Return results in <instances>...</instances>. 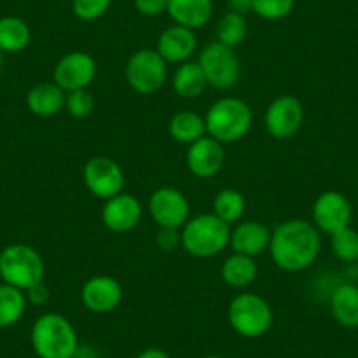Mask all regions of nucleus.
<instances>
[{
    "instance_id": "f257e3e1",
    "label": "nucleus",
    "mask_w": 358,
    "mask_h": 358,
    "mask_svg": "<svg viewBox=\"0 0 358 358\" xmlns=\"http://www.w3.org/2000/svg\"><path fill=\"white\" fill-rule=\"evenodd\" d=\"M322 250L320 230L302 218L287 220L273 230L268 253L285 273H302L311 267Z\"/></svg>"
},
{
    "instance_id": "f03ea898",
    "label": "nucleus",
    "mask_w": 358,
    "mask_h": 358,
    "mask_svg": "<svg viewBox=\"0 0 358 358\" xmlns=\"http://www.w3.org/2000/svg\"><path fill=\"white\" fill-rule=\"evenodd\" d=\"M30 343L39 358H74L79 348L74 325L60 313H46L34 322Z\"/></svg>"
},
{
    "instance_id": "7ed1b4c3",
    "label": "nucleus",
    "mask_w": 358,
    "mask_h": 358,
    "mask_svg": "<svg viewBox=\"0 0 358 358\" xmlns=\"http://www.w3.org/2000/svg\"><path fill=\"white\" fill-rule=\"evenodd\" d=\"M204 120L209 137L222 144H232L248 136L253 125V113L243 99L222 97L213 102Z\"/></svg>"
},
{
    "instance_id": "20e7f679",
    "label": "nucleus",
    "mask_w": 358,
    "mask_h": 358,
    "mask_svg": "<svg viewBox=\"0 0 358 358\" xmlns=\"http://www.w3.org/2000/svg\"><path fill=\"white\" fill-rule=\"evenodd\" d=\"M230 225L213 213L188 220L181 229V248L195 258H213L230 244Z\"/></svg>"
},
{
    "instance_id": "39448f33",
    "label": "nucleus",
    "mask_w": 358,
    "mask_h": 358,
    "mask_svg": "<svg viewBox=\"0 0 358 358\" xmlns=\"http://www.w3.org/2000/svg\"><path fill=\"white\" fill-rule=\"evenodd\" d=\"M227 318L234 332L246 339L265 336L273 327V308L262 295L253 292H241L230 301Z\"/></svg>"
},
{
    "instance_id": "423d86ee",
    "label": "nucleus",
    "mask_w": 358,
    "mask_h": 358,
    "mask_svg": "<svg viewBox=\"0 0 358 358\" xmlns=\"http://www.w3.org/2000/svg\"><path fill=\"white\" fill-rule=\"evenodd\" d=\"M46 265L36 248L29 244H9L0 251V278L11 287L25 292L44 280Z\"/></svg>"
},
{
    "instance_id": "0eeeda50",
    "label": "nucleus",
    "mask_w": 358,
    "mask_h": 358,
    "mask_svg": "<svg viewBox=\"0 0 358 358\" xmlns=\"http://www.w3.org/2000/svg\"><path fill=\"white\" fill-rule=\"evenodd\" d=\"M202 72H204L208 85L216 90H230L239 83L243 65L234 48L227 44L209 43L202 48L197 58Z\"/></svg>"
},
{
    "instance_id": "6e6552de",
    "label": "nucleus",
    "mask_w": 358,
    "mask_h": 358,
    "mask_svg": "<svg viewBox=\"0 0 358 358\" xmlns=\"http://www.w3.org/2000/svg\"><path fill=\"white\" fill-rule=\"evenodd\" d=\"M125 78L136 94H157L167 79V62L158 55L157 50L144 48L129 58L125 65Z\"/></svg>"
},
{
    "instance_id": "1a4fd4ad",
    "label": "nucleus",
    "mask_w": 358,
    "mask_h": 358,
    "mask_svg": "<svg viewBox=\"0 0 358 358\" xmlns=\"http://www.w3.org/2000/svg\"><path fill=\"white\" fill-rule=\"evenodd\" d=\"M304 118V106L295 95H280L267 106L265 130L273 139L288 141L301 130Z\"/></svg>"
},
{
    "instance_id": "9d476101",
    "label": "nucleus",
    "mask_w": 358,
    "mask_h": 358,
    "mask_svg": "<svg viewBox=\"0 0 358 358\" xmlns=\"http://www.w3.org/2000/svg\"><path fill=\"white\" fill-rule=\"evenodd\" d=\"M83 181L95 197L108 201L125 188V172L122 165L109 157L90 158L83 169Z\"/></svg>"
},
{
    "instance_id": "9b49d317",
    "label": "nucleus",
    "mask_w": 358,
    "mask_h": 358,
    "mask_svg": "<svg viewBox=\"0 0 358 358\" xmlns=\"http://www.w3.org/2000/svg\"><path fill=\"white\" fill-rule=\"evenodd\" d=\"M148 211L158 229H183L190 220V202L174 187H162L151 194Z\"/></svg>"
},
{
    "instance_id": "f8f14e48",
    "label": "nucleus",
    "mask_w": 358,
    "mask_h": 358,
    "mask_svg": "<svg viewBox=\"0 0 358 358\" xmlns=\"http://www.w3.org/2000/svg\"><path fill=\"white\" fill-rule=\"evenodd\" d=\"M97 76V62L86 51H71L57 62L53 69V81L65 94L85 90Z\"/></svg>"
},
{
    "instance_id": "ddd939ff",
    "label": "nucleus",
    "mask_w": 358,
    "mask_h": 358,
    "mask_svg": "<svg viewBox=\"0 0 358 358\" xmlns=\"http://www.w3.org/2000/svg\"><path fill=\"white\" fill-rule=\"evenodd\" d=\"M313 225L323 234L339 232V230L350 227L353 209L346 195L336 190H327L316 197L313 204Z\"/></svg>"
},
{
    "instance_id": "4468645a",
    "label": "nucleus",
    "mask_w": 358,
    "mask_h": 358,
    "mask_svg": "<svg viewBox=\"0 0 358 358\" xmlns=\"http://www.w3.org/2000/svg\"><path fill=\"white\" fill-rule=\"evenodd\" d=\"M123 301V287L116 278L108 274L92 276L81 288V302L94 315H108Z\"/></svg>"
},
{
    "instance_id": "2eb2a0df",
    "label": "nucleus",
    "mask_w": 358,
    "mask_h": 358,
    "mask_svg": "<svg viewBox=\"0 0 358 358\" xmlns=\"http://www.w3.org/2000/svg\"><path fill=\"white\" fill-rule=\"evenodd\" d=\"M143 218V204L132 194L115 195L102 206L101 220L108 230L115 234H125L136 229Z\"/></svg>"
},
{
    "instance_id": "dca6fc26",
    "label": "nucleus",
    "mask_w": 358,
    "mask_h": 358,
    "mask_svg": "<svg viewBox=\"0 0 358 358\" xmlns=\"http://www.w3.org/2000/svg\"><path fill=\"white\" fill-rule=\"evenodd\" d=\"M225 164L223 144L213 137L204 136L195 141L187 150V167L195 178L211 179L218 174Z\"/></svg>"
},
{
    "instance_id": "f3484780",
    "label": "nucleus",
    "mask_w": 358,
    "mask_h": 358,
    "mask_svg": "<svg viewBox=\"0 0 358 358\" xmlns=\"http://www.w3.org/2000/svg\"><path fill=\"white\" fill-rule=\"evenodd\" d=\"M197 50L195 30L181 25H172L160 34L157 51L167 64H185L194 57Z\"/></svg>"
},
{
    "instance_id": "a211bd4d",
    "label": "nucleus",
    "mask_w": 358,
    "mask_h": 358,
    "mask_svg": "<svg viewBox=\"0 0 358 358\" xmlns=\"http://www.w3.org/2000/svg\"><path fill=\"white\" fill-rule=\"evenodd\" d=\"M271 236H273V230L258 220L237 222L236 227L230 230V246H232L234 253L255 258L268 250Z\"/></svg>"
},
{
    "instance_id": "6ab92c4d",
    "label": "nucleus",
    "mask_w": 358,
    "mask_h": 358,
    "mask_svg": "<svg viewBox=\"0 0 358 358\" xmlns=\"http://www.w3.org/2000/svg\"><path fill=\"white\" fill-rule=\"evenodd\" d=\"M65 99L67 94L55 81L39 83L27 94V108L39 118H51L64 111Z\"/></svg>"
},
{
    "instance_id": "aec40b11",
    "label": "nucleus",
    "mask_w": 358,
    "mask_h": 358,
    "mask_svg": "<svg viewBox=\"0 0 358 358\" xmlns=\"http://www.w3.org/2000/svg\"><path fill=\"white\" fill-rule=\"evenodd\" d=\"M167 13L176 25L197 30L213 16V0H167Z\"/></svg>"
},
{
    "instance_id": "412c9836",
    "label": "nucleus",
    "mask_w": 358,
    "mask_h": 358,
    "mask_svg": "<svg viewBox=\"0 0 358 358\" xmlns=\"http://www.w3.org/2000/svg\"><path fill=\"white\" fill-rule=\"evenodd\" d=\"M330 313L344 329H358V287L344 283L330 297Z\"/></svg>"
},
{
    "instance_id": "4be33fe9",
    "label": "nucleus",
    "mask_w": 358,
    "mask_h": 358,
    "mask_svg": "<svg viewBox=\"0 0 358 358\" xmlns=\"http://www.w3.org/2000/svg\"><path fill=\"white\" fill-rule=\"evenodd\" d=\"M208 86V79H206L199 62L188 60L185 64H179L174 76H172L174 94L181 99H187V101L201 97Z\"/></svg>"
},
{
    "instance_id": "5701e85b",
    "label": "nucleus",
    "mask_w": 358,
    "mask_h": 358,
    "mask_svg": "<svg viewBox=\"0 0 358 358\" xmlns=\"http://www.w3.org/2000/svg\"><path fill=\"white\" fill-rule=\"evenodd\" d=\"M258 276V265L253 257L232 253L222 264V280L236 290H244L255 283Z\"/></svg>"
},
{
    "instance_id": "b1692460",
    "label": "nucleus",
    "mask_w": 358,
    "mask_h": 358,
    "mask_svg": "<svg viewBox=\"0 0 358 358\" xmlns=\"http://www.w3.org/2000/svg\"><path fill=\"white\" fill-rule=\"evenodd\" d=\"M169 134L179 144H194L195 141L208 136L206 120L194 111H179L169 122Z\"/></svg>"
},
{
    "instance_id": "393cba45",
    "label": "nucleus",
    "mask_w": 358,
    "mask_h": 358,
    "mask_svg": "<svg viewBox=\"0 0 358 358\" xmlns=\"http://www.w3.org/2000/svg\"><path fill=\"white\" fill-rule=\"evenodd\" d=\"M32 41V32L25 20L18 16L0 18V51L2 53H20Z\"/></svg>"
},
{
    "instance_id": "a878e982",
    "label": "nucleus",
    "mask_w": 358,
    "mask_h": 358,
    "mask_svg": "<svg viewBox=\"0 0 358 358\" xmlns=\"http://www.w3.org/2000/svg\"><path fill=\"white\" fill-rule=\"evenodd\" d=\"M25 292L8 283L0 285V329L16 325L27 311Z\"/></svg>"
},
{
    "instance_id": "bb28decb",
    "label": "nucleus",
    "mask_w": 358,
    "mask_h": 358,
    "mask_svg": "<svg viewBox=\"0 0 358 358\" xmlns=\"http://www.w3.org/2000/svg\"><path fill=\"white\" fill-rule=\"evenodd\" d=\"M244 211H246V199L236 188H223L213 201V215L229 225L241 222Z\"/></svg>"
},
{
    "instance_id": "cd10ccee",
    "label": "nucleus",
    "mask_w": 358,
    "mask_h": 358,
    "mask_svg": "<svg viewBox=\"0 0 358 358\" xmlns=\"http://www.w3.org/2000/svg\"><path fill=\"white\" fill-rule=\"evenodd\" d=\"M216 41L227 44L230 48H236L246 39L248 36V22L246 16L237 15V13H225L216 23Z\"/></svg>"
},
{
    "instance_id": "c85d7f7f",
    "label": "nucleus",
    "mask_w": 358,
    "mask_h": 358,
    "mask_svg": "<svg viewBox=\"0 0 358 358\" xmlns=\"http://www.w3.org/2000/svg\"><path fill=\"white\" fill-rule=\"evenodd\" d=\"M330 248L332 253L343 262L358 260V232L351 227L339 230L330 236Z\"/></svg>"
},
{
    "instance_id": "c756f323",
    "label": "nucleus",
    "mask_w": 358,
    "mask_h": 358,
    "mask_svg": "<svg viewBox=\"0 0 358 358\" xmlns=\"http://www.w3.org/2000/svg\"><path fill=\"white\" fill-rule=\"evenodd\" d=\"M295 0H253V13L268 22L283 20L294 11Z\"/></svg>"
},
{
    "instance_id": "7c9ffc66",
    "label": "nucleus",
    "mask_w": 358,
    "mask_h": 358,
    "mask_svg": "<svg viewBox=\"0 0 358 358\" xmlns=\"http://www.w3.org/2000/svg\"><path fill=\"white\" fill-rule=\"evenodd\" d=\"M65 109H67L69 115L76 120L88 118L95 109L94 95L90 94L88 88L69 92L67 99H65Z\"/></svg>"
},
{
    "instance_id": "2f4dec72",
    "label": "nucleus",
    "mask_w": 358,
    "mask_h": 358,
    "mask_svg": "<svg viewBox=\"0 0 358 358\" xmlns=\"http://www.w3.org/2000/svg\"><path fill=\"white\" fill-rule=\"evenodd\" d=\"M113 0H72V11L81 22H95L111 8Z\"/></svg>"
},
{
    "instance_id": "473e14b6",
    "label": "nucleus",
    "mask_w": 358,
    "mask_h": 358,
    "mask_svg": "<svg viewBox=\"0 0 358 358\" xmlns=\"http://www.w3.org/2000/svg\"><path fill=\"white\" fill-rule=\"evenodd\" d=\"M157 246L164 253H174L181 246V230L160 229L157 234Z\"/></svg>"
},
{
    "instance_id": "72a5a7b5",
    "label": "nucleus",
    "mask_w": 358,
    "mask_h": 358,
    "mask_svg": "<svg viewBox=\"0 0 358 358\" xmlns=\"http://www.w3.org/2000/svg\"><path fill=\"white\" fill-rule=\"evenodd\" d=\"M137 13L143 16H160L167 11V0H134Z\"/></svg>"
},
{
    "instance_id": "f704fd0d",
    "label": "nucleus",
    "mask_w": 358,
    "mask_h": 358,
    "mask_svg": "<svg viewBox=\"0 0 358 358\" xmlns=\"http://www.w3.org/2000/svg\"><path fill=\"white\" fill-rule=\"evenodd\" d=\"M25 297H27V302H29V304L44 306L48 301H50L51 292L44 281H39V283H36V285H32L30 288H27Z\"/></svg>"
},
{
    "instance_id": "c9c22d12",
    "label": "nucleus",
    "mask_w": 358,
    "mask_h": 358,
    "mask_svg": "<svg viewBox=\"0 0 358 358\" xmlns=\"http://www.w3.org/2000/svg\"><path fill=\"white\" fill-rule=\"evenodd\" d=\"M229 11L246 16L250 11L253 13V0H229Z\"/></svg>"
},
{
    "instance_id": "e433bc0d",
    "label": "nucleus",
    "mask_w": 358,
    "mask_h": 358,
    "mask_svg": "<svg viewBox=\"0 0 358 358\" xmlns=\"http://www.w3.org/2000/svg\"><path fill=\"white\" fill-rule=\"evenodd\" d=\"M136 358H171L164 350L160 348H148V350L141 351Z\"/></svg>"
},
{
    "instance_id": "4c0bfd02",
    "label": "nucleus",
    "mask_w": 358,
    "mask_h": 358,
    "mask_svg": "<svg viewBox=\"0 0 358 358\" xmlns=\"http://www.w3.org/2000/svg\"><path fill=\"white\" fill-rule=\"evenodd\" d=\"M2 62H4V53L0 51V69H2Z\"/></svg>"
},
{
    "instance_id": "58836bf2",
    "label": "nucleus",
    "mask_w": 358,
    "mask_h": 358,
    "mask_svg": "<svg viewBox=\"0 0 358 358\" xmlns=\"http://www.w3.org/2000/svg\"><path fill=\"white\" fill-rule=\"evenodd\" d=\"M204 358H223V357H220V355H208V357Z\"/></svg>"
}]
</instances>
